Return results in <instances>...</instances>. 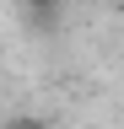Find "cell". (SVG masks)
I'll return each mask as SVG.
<instances>
[{
  "label": "cell",
  "instance_id": "1",
  "mask_svg": "<svg viewBox=\"0 0 124 129\" xmlns=\"http://www.w3.org/2000/svg\"><path fill=\"white\" fill-rule=\"evenodd\" d=\"M38 6H43V0H38Z\"/></svg>",
  "mask_w": 124,
  "mask_h": 129
}]
</instances>
